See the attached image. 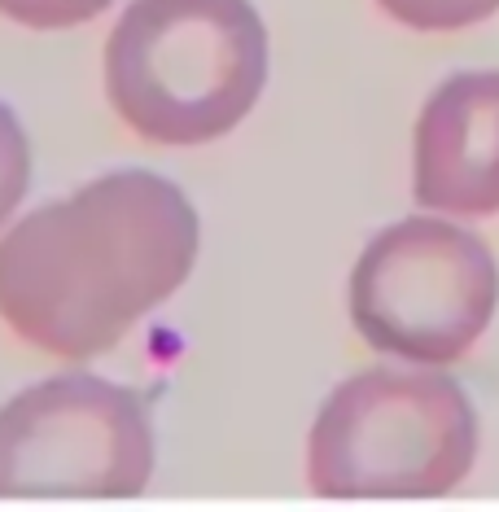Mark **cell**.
<instances>
[{"label":"cell","mask_w":499,"mask_h":512,"mask_svg":"<svg viewBox=\"0 0 499 512\" xmlns=\"http://www.w3.org/2000/svg\"><path fill=\"white\" fill-rule=\"evenodd\" d=\"M197 241L176 184L110 171L0 237V324L53 359H97L189 281Z\"/></svg>","instance_id":"cell-1"},{"label":"cell","mask_w":499,"mask_h":512,"mask_svg":"<svg viewBox=\"0 0 499 512\" xmlns=\"http://www.w3.org/2000/svg\"><path fill=\"white\" fill-rule=\"evenodd\" d=\"M110 110L149 145L219 141L268 84V27L250 0H132L106 40Z\"/></svg>","instance_id":"cell-2"},{"label":"cell","mask_w":499,"mask_h":512,"mask_svg":"<svg viewBox=\"0 0 499 512\" xmlns=\"http://www.w3.org/2000/svg\"><path fill=\"white\" fill-rule=\"evenodd\" d=\"M478 460V412L447 372L368 368L324 399L307 477L324 499H438Z\"/></svg>","instance_id":"cell-3"},{"label":"cell","mask_w":499,"mask_h":512,"mask_svg":"<svg viewBox=\"0 0 499 512\" xmlns=\"http://www.w3.org/2000/svg\"><path fill=\"white\" fill-rule=\"evenodd\" d=\"M499 307V267L486 241L443 219L381 228L351 272V320L381 355L447 368L478 346Z\"/></svg>","instance_id":"cell-4"},{"label":"cell","mask_w":499,"mask_h":512,"mask_svg":"<svg viewBox=\"0 0 499 512\" xmlns=\"http://www.w3.org/2000/svg\"><path fill=\"white\" fill-rule=\"evenodd\" d=\"M154 477L145 399L62 372L0 407V499H132Z\"/></svg>","instance_id":"cell-5"},{"label":"cell","mask_w":499,"mask_h":512,"mask_svg":"<svg viewBox=\"0 0 499 512\" xmlns=\"http://www.w3.org/2000/svg\"><path fill=\"white\" fill-rule=\"evenodd\" d=\"M412 193L429 211L499 215V71L451 75L425 101Z\"/></svg>","instance_id":"cell-6"},{"label":"cell","mask_w":499,"mask_h":512,"mask_svg":"<svg viewBox=\"0 0 499 512\" xmlns=\"http://www.w3.org/2000/svg\"><path fill=\"white\" fill-rule=\"evenodd\" d=\"M381 14L412 31H464L499 9V0H377Z\"/></svg>","instance_id":"cell-7"},{"label":"cell","mask_w":499,"mask_h":512,"mask_svg":"<svg viewBox=\"0 0 499 512\" xmlns=\"http://www.w3.org/2000/svg\"><path fill=\"white\" fill-rule=\"evenodd\" d=\"M27 189H31V141L22 132V123L14 119V110L0 106V228L22 206Z\"/></svg>","instance_id":"cell-8"},{"label":"cell","mask_w":499,"mask_h":512,"mask_svg":"<svg viewBox=\"0 0 499 512\" xmlns=\"http://www.w3.org/2000/svg\"><path fill=\"white\" fill-rule=\"evenodd\" d=\"M114 0H0V18L27 31H66L106 14Z\"/></svg>","instance_id":"cell-9"}]
</instances>
